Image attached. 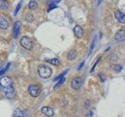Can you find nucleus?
<instances>
[{
	"label": "nucleus",
	"instance_id": "obj_14",
	"mask_svg": "<svg viewBox=\"0 0 125 117\" xmlns=\"http://www.w3.org/2000/svg\"><path fill=\"white\" fill-rule=\"evenodd\" d=\"M13 117H23V112L21 108H17L13 112Z\"/></svg>",
	"mask_w": 125,
	"mask_h": 117
},
{
	"label": "nucleus",
	"instance_id": "obj_9",
	"mask_svg": "<svg viewBox=\"0 0 125 117\" xmlns=\"http://www.w3.org/2000/svg\"><path fill=\"white\" fill-rule=\"evenodd\" d=\"M115 39L118 41H124L125 39V30L124 29H121L117 31L115 34Z\"/></svg>",
	"mask_w": 125,
	"mask_h": 117
},
{
	"label": "nucleus",
	"instance_id": "obj_15",
	"mask_svg": "<svg viewBox=\"0 0 125 117\" xmlns=\"http://www.w3.org/2000/svg\"><path fill=\"white\" fill-rule=\"evenodd\" d=\"M76 56H77L76 51L73 49V50H71V51H70V52L68 53L67 58H68V59H70V60H73L74 58H76Z\"/></svg>",
	"mask_w": 125,
	"mask_h": 117
},
{
	"label": "nucleus",
	"instance_id": "obj_17",
	"mask_svg": "<svg viewBox=\"0 0 125 117\" xmlns=\"http://www.w3.org/2000/svg\"><path fill=\"white\" fill-rule=\"evenodd\" d=\"M28 7L30 8L31 10H35L38 7V3H37V2H35V1H31L28 3Z\"/></svg>",
	"mask_w": 125,
	"mask_h": 117
},
{
	"label": "nucleus",
	"instance_id": "obj_2",
	"mask_svg": "<svg viewBox=\"0 0 125 117\" xmlns=\"http://www.w3.org/2000/svg\"><path fill=\"white\" fill-rule=\"evenodd\" d=\"M21 45L25 49L30 50L32 48V41H31V39L29 37L23 36L21 39Z\"/></svg>",
	"mask_w": 125,
	"mask_h": 117
},
{
	"label": "nucleus",
	"instance_id": "obj_22",
	"mask_svg": "<svg viewBox=\"0 0 125 117\" xmlns=\"http://www.w3.org/2000/svg\"><path fill=\"white\" fill-rule=\"evenodd\" d=\"M66 73V72H64V73H62V74H60V76H58V77H56L55 79L53 80V81H56V80H61L62 78H63V76H64V74Z\"/></svg>",
	"mask_w": 125,
	"mask_h": 117
},
{
	"label": "nucleus",
	"instance_id": "obj_23",
	"mask_svg": "<svg viewBox=\"0 0 125 117\" xmlns=\"http://www.w3.org/2000/svg\"><path fill=\"white\" fill-rule=\"evenodd\" d=\"M92 115H93V113L92 111H88V113H87V115H86V117H92Z\"/></svg>",
	"mask_w": 125,
	"mask_h": 117
},
{
	"label": "nucleus",
	"instance_id": "obj_4",
	"mask_svg": "<svg viewBox=\"0 0 125 117\" xmlns=\"http://www.w3.org/2000/svg\"><path fill=\"white\" fill-rule=\"evenodd\" d=\"M0 85L3 88H10L13 86V80L10 77H2L0 78Z\"/></svg>",
	"mask_w": 125,
	"mask_h": 117
},
{
	"label": "nucleus",
	"instance_id": "obj_13",
	"mask_svg": "<svg viewBox=\"0 0 125 117\" xmlns=\"http://www.w3.org/2000/svg\"><path fill=\"white\" fill-rule=\"evenodd\" d=\"M46 61L48 62H49L50 64H52L54 66H60V62L57 58H51V59H46Z\"/></svg>",
	"mask_w": 125,
	"mask_h": 117
},
{
	"label": "nucleus",
	"instance_id": "obj_16",
	"mask_svg": "<svg viewBox=\"0 0 125 117\" xmlns=\"http://www.w3.org/2000/svg\"><path fill=\"white\" fill-rule=\"evenodd\" d=\"M9 7V4L6 1L0 0V10H6Z\"/></svg>",
	"mask_w": 125,
	"mask_h": 117
},
{
	"label": "nucleus",
	"instance_id": "obj_7",
	"mask_svg": "<svg viewBox=\"0 0 125 117\" xmlns=\"http://www.w3.org/2000/svg\"><path fill=\"white\" fill-rule=\"evenodd\" d=\"M21 23L20 21H16L14 25H13V37L14 38H17L18 35L20 34V30H21Z\"/></svg>",
	"mask_w": 125,
	"mask_h": 117
},
{
	"label": "nucleus",
	"instance_id": "obj_28",
	"mask_svg": "<svg viewBox=\"0 0 125 117\" xmlns=\"http://www.w3.org/2000/svg\"><path fill=\"white\" fill-rule=\"evenodd\" d=\"M1 89H2V87H1V85H0V91H1Z\"/></svg>",
	"mask_w": 125,
	"mask_h": 117
},
{
	"label": "nucleus",
	"instance_id": "obj_26",
	"mask_svg": "<svg viewBox=\"0 0 125 117\" xmlns=\"http://www.w3.org/2000/svg\"><path fill=\"white\" fill-rule=\"evenodd\" d=\"M5 71H6V69H2V70H1V71H0V76L1 75H2V74L5 73Z\"/></svg>",
	"mask_w": 125,
	"mask_h": 117
},
{
	"label": "nucleus",
	"instance_id": "obj_21",
	"mask_svg": "<svg viewBox=\"0 0 125 117\" xmlns=\"http://www.w3.org/2000/svg\"><path fill=\"white\" fill-rule=\"evenodd\" d=\"M21 5H22V2H20V4H19V5H18V6H17V8H16V10L14 11V15H15V16L17 14L18 11L20 10V9H21Z\"/></svg>",
	"mask_w": 125,
	"mask_h": 117
},
{
	"label": "nucleus",
	"instance_id": "obj_19",
	"mask_svg": "<svg viewBox=\"0 0 125 117\" xmlns=\"http://www.w3.org/2000/svg\"><path fill=\"white\" fill-rule=\"evenodd\" d=\"M65 81V78L63 77V78H62V79H61L60 81H59L58 82V83L56 84V86H55V87H54V89H56L57 88H59V87H60V86L62 84V83H63V82Z\"/></svg>",
	"mask_w": 125,
	"mask_h": 117
},
{
	"label": "nucleus",
	"instance_id": "obj_1",
	"mask_svg": "<svg viewBox=\"0 0 125 117\" xmlns=\"http://www.w3.org/2000/svg\"><path fill=\"white\" fill-rule=\"evenodd\" d=\"M38 73L41 77L44 78V79H47L49 78L52 75V69H51L49 66L45 65V64H41L38 66Z\"/></svg>",
	"mask_w": 125,
	"mask_h": 117
},
{
	"label": "nucleus",
	"instance_id": "obj_20",
	"mask_svg": "<svg viewBox=\"0 0 125 117\" xmlns=\"http://www.w3.org/2000/svg\"><path fill=\"white\" fill-rule=\"evenodd\" d=\"M113 69H114V70H116V72H120V70H122L123 68H122V66H121L120 65H116Z\"/></svg>",
	"mask_w": 125,
	"mask_h": 117
},
{
	"label": "nucleus",
	"instance_id": "obj_8",
	"mask_svg": "<svg viewBox=\"0 0 125 117\" xmlns=\"http://www.w3.org/2000/svg\"><path fill=\"white\" fill-rule=\"evenodd\" d=\"M81 79L80 77H75L73 78L71 81V87L75 89V90H78L81 88Z\"/></svg>",
	"mask_w": 125,
	"mask_h": 117
},
{
	"label": "nucleus",
	"instance_id": "obj_12",
	"mask_svg": "<svg viewBox=\"0 0 125 117\" xmlns=\"http://www.w3.org/2000/svg\"><path fill=\"white\" fill-rule=\"evenodd\" d=\"M9 27V23L5 18L0 17V29L6 30Z\"/></svg>",
	"mask_w": 125,
	"mask_h": 117
},
{
	"label": "nucleus",
	"instance_id": "obj_5",
	"mask_svg": "<svg viewBox=\"0 0 125 117\" xmlns=\"http://www.w3.org/2000/svg\"><path fill=\"white\" fill-rule=\"evenodd\" d=\"M4 94H5V96L9 99H13L16 97V91L13 86H11L10 88H5Z\"/></svg>",
	"mask_w": 125,
	"mask_h": 117
},
{
	"label": "nucleus",
	"instance_id": "obj_6",
	"mask_svg": "<svg viewBox=\"0 0 125 117\" xmlns=\"http://www.w3.org/2000/svg\"><path fill=\"white\" fill-rule=\"evenodd\" d=\"M114 17L116 19V20L121 23H125V17H124V13H122L120 10H116L114 11Z\"/></svg>",
	"mask_w": 125,
	"mask_h": 117
},
{
	"label": "nucleus",
	"instance_id": "obj_27",
	"mask_svg": "<svg viewBox=\"0 0 125 117\" xmlns=\"http://www.w3.org/2000/svg\"><path fill=\"white\" fill-rule=\"evenodd\" d=\"M84 62H82V63L80 65V66H79V68H78V69H81L82 67H83V66H84Z\"/></svg>",
	"mask_w": 125,
	"mask_h": 117
},
{
	"label": "nucleus",
	"instance_id": "obj_3",
	"mask_svg": "<svg viewBox=\"0 0 125 117\" xmlns=\"http://www.w3.org/2000/svg\"><path fill=\"white\" fill-rule=\"evenodd\" d=\"M28 92L30 95L34 97V98H36L38 96H39L41 93V89L40 88L38 87V85H34V84H31L28 87Z\"/></svg>",
	"mask_w": 125,
	"mask_h": 117
},
{
	"label": "nucleus",
	"instance_id": "obj_18",
	"mask_svg": "<svg viewBox=\"0 0 125 117\" xmlns=\"http://www.w3.org/2000/svg\"><path fill=\"white\" fill-rule=\"evenodd\" d=\"M96 44V37L95 38V39L93 40L92 43V45H91V47H90V49H89V52H88V55H91L93 52V50H94V48H95V45Z\"/></svg>",
	"mask_w": 125,
	"mask_h": 117
},
{
	"label": "nucleus",
	"instance_id": "obj_25",
	"mask_svg": "<svg viewBox=\"0 0 125 117\" xmlns=\"http://www.w3.org/2000/svg\"><path fill=\"white\" fill-rule=\"evenodd\" d=\"M2 65H3V62H2V60L1 59V58H0V69H2Z\"/></svg>",
	"mask_w": 125,
	"mask_h": 117
},
{
	"label": "nucleus",
	"instance_id": "obj_11",
	"mask_svg": "<svg viewBox=\"0 0 125 117\" xmlns=\"http://www.w3.org/2000/svg\"><path fill=\"white\" fill-rule=\"evenodd\" d=\"M42 112L48 117H52L54 115V112L52 110V108L50 107H48V106L43 107L42 108Z\"/></svg>",
	"mask_w": 125,
	"mask_h": 117
},
{
	"label": "nucleus",
	"instance_id": "obj_24",
	"mask_svg": "<svg viewBox=\"0 0 125 117\" xmlns=\"http://www.w3.org/2000/svg\"><path fill=\"white\" fill-rule=\"evenodd\" d=\"M55 8H56V6H51V7H49V12H50L51 10H52V9H55Z\"/></svg>",
	"mask_w": 125,
	"mask_h": 117
},
{
	"label": "nucleus",
	"instance_id": "obj_10",
	"mask_svg": "<svg viewBox=\"0 0 125 117\" xmlns=\"http://www.w3.org/2000/svg\"><path fill=\"white\" fill-rule=\"evenodd\" d=\"M74 34H75L76 37L78 38H81L84 34V30L82 28V27L80 25H76L73 28Z\"/></svg>",
	"mask_w": 125,
	"mask_h": 117
}]
</instances>
